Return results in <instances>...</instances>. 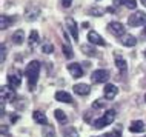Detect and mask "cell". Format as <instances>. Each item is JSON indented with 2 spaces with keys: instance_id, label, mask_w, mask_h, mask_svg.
I'll use <instances>...</instances> for the list:
<instances>
[{
  "instance_id": "6da1fadb",
  "label": "cell",
  "mask_w": 146,
  "mask_h": 137,
  "mask_svg": "<svg viewBox=\"0 0 146 137\" xmlns=\"http://www.w3.org/2000/svg\"><path fill=\"white\" fill-rule=\"evenodd\" d=\"M38 74H40V62L38 60H33L29 62L28 66L25 69V76L28 79V85H29V89L33 91L37 85V80H38Z\"/></svg>"
},
{
  "instance_id": "7a4b0ae2",
  "label": "cell",
  "mask_w": 146,
  "mask_h": 137,
  "mask_svg": "<svg viewBox=\"0 0 146 137\" xmlns=\"http://www.w3.org/2000/svg\"><path fill=\"white\" fill-rule=\"evenodd\" d=\"M114 119H115V111H114V109H108V111H106L100 119L94 120V126H96L97 130H102V128L111 125L114 122Z\"/></svg>"
},
{
  "instance_id": "3957f363",
  "label": "cell",
  "mask_w": 146,
  "mask_h": 137,
  "mask_svg": "<svg viewBox=\"0 0 146 137\" xmlns=\"http://www.w3.org/2000/svg\"><path fill=\"white\" fill-rule=\"evenodd\" d=\"M145 23H146V14L143 11H137V13H134L128 17V25L134 26V28H139V26L145 25Z\"/></svg>"
},
{
  "instance_id": "277c9868",
  "label": "cell",
  "mask_w": 146,
  "mask_h": 137,
  "mask_svg": "<svg viewBox=\"0 0 146 137\" xmlns=\"http://www.w3.org/2000/svg\"><path fill=\"white\" fill-rule=\"evenodd\" d=\"M92 83H106L109 80V71L108 69H96L91 76Z\"/></svg>"
},
{
  "instance_id": "5b68a950",
  "label": "cell",
  "mask_w": 146,
  "mask_h": 137,
  "mask_svg": "<svg viewBox=\"0 0 146 137\" xmlns=\"http://www.w3.org/2000/svg\"><path fill=\"white\" fill-rule=\"evenodd\" d=\"M108 31L115 37H123L125 36V26L121 25L120 22H109Z\"/></svg>"
},
{
  "instance_id": "8992f818",
  "label": "cell",
  "mask_w": 146,
  "mask_h": 137,
  "mask_svg": "<svg viewBox=\"0 0 146 137\" xmlns=\"http://www.w3.org/2000/svg\"><path fill=\"white\" fill-rule=\"evenodd\" d=\"M0 94H2V102H14L15 100V92H14V88H8V86H2L0 89Z\"/></svg>"
},
{
  "instance_id": "52a82bcc",
  "label": "cell",
  "mask_w": 146,
  "mask_h": 137,
  "mask_svg": "<svg viewBox=\"0 0 146 137\" xmlns=\"http://www.w3.org/2000/svg\"><path fill=\"white\" fill-rule=\"evenodd\" d=\"M8 85L11 88H19L22 85V74L20 72H13V74H8Z\"/></svg>"
},
{
  "instance_id": "ba28073f",
  "label": "cell",
  "mask_w": 146,
  "mask_h": 137,
  "mask_svg": "<svg viewBox=\"0 0 146 137\" xmlns=\"http://www.w3.org/2000/svg\"><path fill=\"white\" fill-rule=\"evenodd\" d=\"M66 26H68V31L71 33V36H72L74 40H78V28H77V23L74 20L72 17H68L66 19Z\"/></svg>"
},
{
  "instance_id": "9c48e42d",
  "label": "cell",
  "mask_w": 146,
  "mask_h": 137,
  "mask_svg": "<svg viewBox=\"0 0 146 137\" xmlns=\"http://www.w3.org/2000/svg\"><path fill=\"white\" fill-rule=\"evenodd\" d=\"M88 40H89V43H92V45H98V46H105L106 45V42L102 39L100 34L96 33V31H89L88 33Z\"/></svg>"
},
{
  "instance_id": "30bf717a",
  "label": "cell",
  "mask_w": 146,
  "mask_h": 137,
  "mask_svg": "<svg viewBox=\"0 0 146 137\" xmlns=\"http://www.w3.org/2000/svg\"><path fill=\"white\" fill-rule=\"evenodd\" d=\"M103 91H105V97H106V100H112L114 97L117 96L118 89H117L115 85H112V83H106Z\"/></svg>"
},
{
  "instance_id": "8fae6325",
  "label": "cell",
  "mask_w": 146,
  "mask_h": 137,
  "mask_svg": "<svg viewBox=\"0 0 146 137\" xmlns=\"http://www.w3.org/2000/svg\"><path fill=\"white\" fill-rule=\"evenodd\" d=\"M68 69H69L71 76H72L74 79H80V77L83 76L82 65H78V63H69V65H68Z\"/></svg>"
},
{
  "instance_id": "7c38bea8",
  "label": "cell",
  "mask_w": 146,
  "mask_h": 137,
  "mask_svg": "<svg viewBox=\"0 0 146 137\" xmlns=\"http://www.w3.org/2000/svg\"><path fill=\"white\" fill-rule=\"evenodd\" d=\"M72 89H74L76 94H78V96H88V94L91 92L89 85H86V83H77V85L72 86Z\"/></svg>"
},
{
  "instance_id": "4fadbf2b",
  "label": "cell",
  "mask_w": 146,
  "mask_h": 137,
  "mask_svg": "<svg viewBox=\"0 0 146 137\" xmlns=\"http://www.w3.org/2000/svg\"><path fill=\"white\" fill-rule=\"evenodd\" d=\"M120 42H121V45L128 46V48L137 45V39L134 37V36H131V34H125L123 37H120Z\"/></svg>"
},
{
  "instance_id": "5bb4252c",
  "label": "cell",
  "mask_w": 146,
  "mask_h": 137,
  "mask_svg": "<svg viewBox=\"0 0 146 137\" xmlns=\"http://www.w3.org/2000/svg\"><path fill=\"white\" fill-rule=\"evenodd\" d=\"M33 120L38 125H48V119H46L45 112H42V111H34L33 112Z\"/></svg>"
},
{
  "instance_id": "9a60e30c",
  "label": "cell",
  "mask_w": 146,
  "mask_h": 137,
  "mask_svg": "<svg viewBox=\"0 0 146 137\" xmlns=\"http://www.w3.org/2000/svg\"><path fill=\"white\" fill-rule=\"evenodd\" d=\"M115 66H117V69L120 71L121 74H125L126 72V69H128V65H126V60L121 56H118V54H115Z\"/></svg>"
},
{
  "instance_id": "2e32d148",
  "label": "cell",
  "mask_w": 146,
  "mask_h": 137,
  "mask_svg": "<svg viewBox=\"0 0 146 137\" xmlns=\"http://www.w3.org/2000/svg\"><path fill=\"white\" fill-rule=\"evenodd\" d=\"M56 100L63 102V103H72V97H71L69 92H66V91H57L56 92Z\"/></svg>"
},
{
  "instance_id": "e0dca14e",
  "label": "cell",
  "mask_w": 146,
  "mask_h": 137,
  "mask_svg": "<svg viewBox=\"0 0 146 137\" xmlns=\"http://www.w3.org/2000/svg\"><path fill=\"white\" fill-rule=\"evenodd\" d=\"M129 131L131 132H143L145 131V123L141 120H134V122L129 125Z\"/></svg>"
},
{
  "instance_id": "ac0fdd59",
  "label": "cell",
  "mask_w": 146,
  "mask_h": 137,
  "mask_svg": "<svg viewBox=\"0 0 146 137\" xmlns=\"http://www.w3.org/2000/svg\"><path fill=\"white\" fill-rule=\"evenodd\" d=\"M23 42H25V33H23L22 29H17L13 34V43L14 45H22Z\"/></svg>"
},
{
  "instance_id": "d6986e66",
  "label": "cell",
  "mask_w": 146,
  "mask_h": 137,
  "mask_svg": "<svg viewBox=\"0 0 146 137\" xmlns=\"http://www.w3.org/2000/svg\"><path fill=\"white\" fill-rule=\"evenodd\" d=\"M38 40H40V39H38V33L35 29H33L29 33V39H28V43H29V48H35V46H37V43H38Z\"/></svg>"
},
{
  "instance_id": "ffe728a7",
  "label": "cell",
  "mask_w": 146,
  "mask_h": 137,
  "mask_svg": "<svg viewBox=\"0 0 146 137\" xmlns=\"http://www.w3.org/2000/svg\"><path fill=\"white\" fill-rule=\"evenodd\" d=\"M42 134H43V137H56V130H54L52 125H45Z\"/></svg>"
},
{
  "instance_id": "44dd1931",
  "label": "cell",
  "mask_w": 146,
  "mask_h": 137,
  "mask_svg": "<svg viewBox=\"0 0 146 137\" xmlns=\"http://www.w3.org/2000/svg\"><path fill=\"white\" fill-rule=\"evenodd\" d=\"M13 20H14V19H11V17H8V15L2 14V15H0V28H2V29H6L8 26L13 23Z\"/></svg>"
},
{
  "instance_id": "7402d4cb",
  "label": "cell",
  "mask_w": 146,
  "mask_h": 137,
  "mask_svg": "<svg viewBox=\"0 0 146 137\" xmlns=\"http://www.w3.org/2000/svg\"><path fill=\"white\" fill-rule=\"evenodd\" d=\"M63 136L65 137H78V131L74 126H65L63 128Z\"/></svg>"
},
{
  "instance_id": "603a6c76",
  "label": "cell",
  "mask_w": 146,
  "mask_h": 137,
  "mask_svg": "<svg viewBox=\"0 0 146 137\" xmlns=\"http://www.w3.org/2000/svg\"><path fill=\"white\" fill-rule=\"evenodd\" d=\"M82 51H83L86 56H89V57H96L97 56L96 48H92V46H89V45H82Z\"/></svg>"
},
{
  "instance_id": "cb8c5ba5",
  "label": "cell",
  "mask_w": 146,
  "mask_h": 137,
  "mask_svg": "<svg viewBox=\"0 0 146 137\" xmlns=\"http://www.w3.org/2000/svg\"><path fill=\"white\" fill-rule=\"evenodd\" d=\"M54 116H56V119L60 123H65L66 120H68V116H66L65 111H62V109H56V111H54Z\"/></svg>"
},
{
  "instance_id": "d4e9b609",
  "label": "cell",
  "mask_w": 146,
  "mask_h": 137,
  "mask_svg": "<svg viewBox=\"0 0 146 137\" xmlns=\"http://www.w3.org/2000/svg\"><path fill=\"white\" fill-rule=\"evenodd\" d=\"M25 17H26V20H28V22H33V20H35V19L38 17V9L35 8V9L33 11V13H31V11H26V15H25Z\"/></svg>"
},
{
  "instance_id": "484cf974",
  "label": "cell",
  "mask_w": 146,
  "mask_h": 137,
  "mask_svg": "<svg viewBox=\"0 0 146 137\" xmlns=\"http://www.w3.org/2000/svg\"><path fill=\"white\" fill-rule=\"evenodd\" d=\"M103 13H105V9L103 8H91L89 9V14L91 15H96V17H100V15H103Z\"/></svg>"
},
{
  "instance_id": "4316f807",
  "label": "cell",
  "mask_w": 146,
  "mask_h": 137,
  "mask_svg": "<svg viewBox=\"0 0 146 137\" xmlns=\"http://www.w3.org/2000/svg\"><path fill=\"white\" fill-rule=\"evenodd\" d=\"M52 51H54V46L51 43H43L42 45V53L43 54H51Z\"/></svg>"
},
{
  "instance_id": "83f0119b",
  "label": "cell",
  "mask_w": 146,
  "mask_h": 137,
  "mask_svg": "<svg viewBox=\"0 0 146 137\" xmlns=\"http://www.w3.org/2000/svg\"><path fill=\"white\" fill-rule=\"evenodd\" d=\"M63 54H65V57H68V59H71V57L74 56L71 46H68V45H63Z\"/></svg>"
},
{
  "instance_id": "f1b7e54d",
  "label": "cell",
  "mask_w": 146,
  "mask_h": 137,
  "mask_svg": "<svg viewBox=\"0 0 146 137\" xmlns=\"http://www.w3.org/2000/svg\"><path fill=\"white\" fill-rule=\"evenodd\" d=\"M105 105H106V100L105 99H98V100H96V102H94V103H92V108H103L105 106Z\"/></svg>"
},
{
  "instance_id": "f546056e",
  "label": "cell",
  "mask_w": 146,
  "mask_h": 137,
  "mask_svg": "<svg viewBox=\"0 0 146 137\" xmlns=\"http://www.w3.org/2000/svg\"><path fill=\"white\" fill-rule=\"evenodd\" d=\"M123 5L128 6V8H131V9H135V8H137V2H135V0H123Z\"/></svg>"
},
{
  "instance_id": "4dcf8cb0",
  "label": "cell",
  "mask_w": 146,
  "mask_h": 137,
  "mask_svg": "<svg viewBox=\"0 0 146 137\" xmlns=\"http://www.w3.org/2000/svg\"><path fill=\"white\" fill-rule=\"evenodd\" d=\"M105 137H120V128L115 131H112V132H109V134H106Z\"/></svg>"
},
{
  "instance_id": "1f68e13d",
  "label": "cell",
  "mask_w": 146,
  "mask_h": 137,
  "mask_svg": "<svg viewBox=\"0 0 146 137\" xmlns=\"http://www.w3.org/2000/svg\"><path fill=\"white\" fill-rule=\"evenodd\" d=\"M6 60V46L2 45V63H5Z\"/></svg>"
},
{
  "instance_id": "d6a6232c",
  "label": "cell",
  "mask_w": 146,
  "mask_h": 137,
  "mask_svg": "<svg viewBox=\"0 0 146 137\" xmlns=\"http://www.w3.org/2000/svg\"><path fill=\"white\" fill-rule=\"evenodd\" d=\"M60 2H62L63 8H69L71 5H72V0H60Z\"/></svg>"
},
{
  "instance_id": "836d02e7",
  "label": "cell",
  "mask_w": 146,
  "mask_h": 137,
  "mask_svg": "<svg viewBox=\"0 0 146 137\" xmlns=\"http://www.w3.org/2000/svg\"><path fill=\"white\" fill-rule=\"evenodd\" d=\"M88 26H89V23H88V22H85L83 25H82V28H88Z\"/></svg>"
},
{
  "instance_id": "e575fe53",
  "label": "cell",
  "mask_w": 146,
  "mask_h": 137,
  "mask_svg": "<svg viewBox=\"0 0 146 137\" xmlns=\"http://www.w3.org/2000/svg\"><path fill=\"white\" fill-rule=\"evenodd\" d=\"M141 3H143V5L146 6V0H141Z\"/></svg>"
},
{
  "instance_id": "d590c367",
  "label": "cell",
  "mask_w": 146,
  "mask_h": 137,
  "mask_svg": "<svg viewBox=\"0 0 146 137\" xmlns=\"http://www.w3.org/2000/svg\"><path fill=\"white\" fill-rule=\"evenodd\" d=\"M143 33H145V36H146V26H145V29H143Z\"/></svg>"
},
{
  "instance_id": "8d00e7d4",
  "label": "cell",
  "mask_w": 146,
  "mask_h": 137,
  "mask_svg": "<svg viewBox=\"0 0 146 137\" xmlns=\"http://www.w3.org/2000/svg\"><path fill=\"white\" fill-rule=\"evenodd\" d=\"M94 137H97V136H94ZM100 137H105V136H100Z\"/></svg>"
},
{
  "instance_id": "74e56055",
  "label": "cell",
  "mask_w": 146,
  "mask_h": 137,
  "mask_svg": "<svg viewBox=\"0 0 146 137\" xmlns=\"http://www.w3.org/2000/svg\"><path fill=\"white\" fill-rule=\"evenodd\" d=\"M145 102H146V96H145Z\"/></svg>"
},
{
  "instance_id": "f35d334b",
  "label": "cell",
  "mask_w": 146,
  "mask_h": 137,
  "mask_svg": "<svg viewBox=\"0 0 146 137\" xmlns=\"http://www.w3.org/2000/svg\"><path fill=\"white\" fill-rule=\"evenodd\" d=\"M145 56H146V53H145Z\"/></svg>"
}]
</instances>
